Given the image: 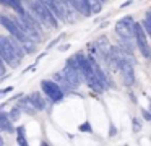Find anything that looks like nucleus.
Instances as JSON below:
<instances>
[{"label": "nucleus", "instance_id": "obj_11", "mask_svg": "<svg viewBox=\"0 0 151 146\" xmlns=\"http://www.w3.org/2000/svg\"><path fill=\"white\" fill-rule=\"evenodd\" d=\"M28 101H29V104L33 106L34 110H42L44 107H46V101H44V97L41 96L39 93H33L28 97Z\"/></svg>", "mask_w": 151, "mask_h": 146}, {"label": "nucleus", "instance_id": "obj_5", "mask_svg": "<svg viewBox=\"0 0 151 146\" xmlns=\"http://www.w3.org/2000/svg\"><path fill=\"white\" fill-rule=\"evenodd\" d=\"M63 80H67V83L70 84V86H80L81 84V81H83V75H81V71H80V68H78V65H76V62H75V58H70L68 62H67V65H65V68H63Z\"/></svg>", "mask_w": 151, "mask_h": 146}, {"label": "nucleus", "instance_id": "obj_17", "mask_svg": "<svg viewBox=\"0 0 151 146\" xmlns=\"http://www.w3.org/2000/svg\"><path fill=\"white\" fill-rule=\"evenodd\" d=\"M80 130H81V132H91V125L86 122V123H83V125H80Z\"/></svg>", "mask_w": 151, "mask_h": 146}, {"label": "nucleus", "instance_id": "obj_8", "mask_svg": "<svg viewBox=\"0 0 151 146\" xmlns=\"http://www.w3.org/2000/svg\"><path fill=\"white\" fill-rule=\"evenodd\" d=\"M133 26H135L133 18H132V16H124V18H120L115 23V32H117L120 37L132 39L133 37Z\"/></svg>", "mask_w": 151, "mask_h": 146}, {"label": "nucleus", "instance_id": "obj_19", "mask_svg": "<svg viewBox=\"0 0 151 146\" xmlns=\"http://www.w3.org/2000/svg\"><path fill=\"white\" fill-rule=\"evenodd\" d=\"M12 89H13L12 86H8V88H4V89H0V96H2V94H7V93H10Z\"/></svg>", "mask_w": 151, "mask_h": 146}, {"label": "nucleus", "instance_id": "obj_21", "mask_svg": "<svg viewBox=\"0 0 151 146\" xmlns=\"http://www.w3.org/2000/svg\"><path fill=\"white\" fill-rule=\"evenodd\" d=\"M0 145H4V140H2V138H0Z\"/></svg>", "mask_w": 151, "mask_h": 146}, {"label": "nucleus", "instance_id": "obj_10", "mask_svg": "<svg viewBox=\"0 0 151 146\" xmlns=\"http://www.w3.org/2000/svg\"><path fill=\"white\" fill-rule=\"evenodd\" d=\"M72 8H75L78 13H81L83 16L91 15V2L89 0H68Z\"/></svg>", "mask_w": 151, "mask_h": 146}, {"label": "nucleus", "instance_id": "obj_20", "mask_svg": "<svg viewBox=\"0 0 151 146\" xmlns=\"http://www.w3.org/2000/svg\"><path fill=\"white\" fill-rule=\"evenodd\" d=\"M143 115H145V119H146V120H150V119H151V115L148 114V110H143Z\"/></svg>", "mask_w": 151, "mask_h": 146}, {"label": "nucleus", "instance_id": "obj_2", "mask_svg": "<svg viewBox=\"0 0 151 146\" xmlns=\"http://www.w3.org/2000/svg\"><path fill=\"white\" fill-rule=\"evenodd\" d=\"M28 3H29V8H31V12L34 13L37 21H41L46 26H50V28H57V26H59V21H57V18L54 16V13L50 12L46 5H42L39 0H36V2H31L29 0Z\"/></svg>", "mask_w": 151, "mask_h": 146}, {"label": "nucleus", "instance_id": "obj_9", "mask_svg": "<svg viewBox=\"0 0 151 146\" xmlns=\"http://www.w3.org/2000/svg\"><path fill=\"white\" fill-rule=\"evenodd\" d=\"M42 5H46L47 8L50 10V12L54 13V16H55L57 19H63L65 18V12H63V6L60 5L59 0H39Z\"/></svg>", "mask_w": 151, "mask_h": 146}, {"label": "nucleus", "instance_id": "obj_18", "mask_svg": "<svg viewBox=\"0 0 151 146\" xmlns=\"http://www.w3.org/2000/svg\"><path fill=\"white\" fill-rule=\"evenodd\" d=\"M5 73H7V68H5V65H4V60L0 58V76H4Z\"/></svg>", "mask_w": 151, "mask_h": 146}, {"label": "nucleus", "instance_id": "obj_4", "mask_svg": "<svg viewBox=\"0 0 151 146\" xmlns=\"http://www.w3.org/2000/svg\"><path fill=\"white\" fill-rule=\"evenodd\" d=\"M0 24L4 26V28L7 29V31L10 32L15 39H18L20 42H24L26 39H29V36L21 29V26L17 23V19H15V18H10V16L0 13Z\"/></svg>", "mask_w": 151, "mask_h": 146}, {"label": "nucleus", "instance_id": "obj_7", "mask_svg": "<svg viewBox=\"0 0 151 146\" xmlns=\"http://www.w3.org/2000/svg\"><path fill=\"white\" fill-rule=\"evenodd\" d=\"M41 88H42L44 94H46V96L49 97L52 102H60V101L63 99V91H62V88H60L57 83H54V81H50V80H42V81H41Z\"/></svg>", "mask_w": 151, "mask_h": 146}, {"label": "nucleus", "instance_id": "obj_3", "mask_svg": "<svg viewBox=\"0 0 151 146\" xmlns=\"http://www.w3.org/2000/svg\"><path fill=\"white\" fill-rule=\"evenodd\" d=\"M0 58L7 62L12 68H17L21 62L18 58V55L15 54L13 47H12L10 37H7V36H0Z\"/></svg>", "mask_w": 151, "mask_h": 146}, {"label": "nucleus", "instance_id": "obj_12", "mask_svg": "<svg viewBox=\"0 0 151 146\" xmlns=\"http://www.w3.org/2000/svg\"><path fill=\"white\" fill-rule=\"evenodd\" d=\"M0 3H2V5H5V6L13 8L18 15L24 13V6H23V3H21V0H0Z\"/></svg>", "mask_w": 151, "mask_h": 146}, {"label": "nucleus", "instance_id": "obj_6", "mask_svg": "<svg viewBox=\"0 0 151 146\" xmlns=\"http://www.w3.org/2000/svg\"><path fill=\"white\" fill-rule=\"evenodd\" d=\"M133 37H135V41H137L138 50L143 54V57L150 58L151 52H150V44H148V34L145 32L143 26L137 21H135V26H133Z\"/></svg>", "mask_w": 151, "mask_h": 146}, {"label": "nucleus", "instance_id": "obj_15", "mask_svg": "<svg viewBox=\"0 0 151 146\" xmlns=\"http://www.w3.org/2000/svg\"><path fill=\"white\" fill-rule=\"evenodd\" d=\"M20 112H21V110L18 109V107L12 109L10 112H8V119H10V120H18V119H20Z\"/></svg>", "mask_w": 151, "mask_h": 146}, {"label": "nucleus", "instance_id": "obj_13", "mask_svg": "<svg viewBox=\"0 0 151 146\" xmlns=\"http://www.w3.org/2000/svg\"><path fill=\"white\" fill-rule=\"evenodd\" d=\"M0 130H5V132H13L12 120L8 119V114L2 112V110H0Z\"/></svg>", "mask_w": 151, "mask_h": 146}, {"label": "nucleus", "instance_id": "obj_14", "mask_svg": "<svg viewBox=\"0 0 151 146\" xmlns=\"http://www.w3.org/2000/svg\"><path fill=\"white\" fill-rule=\"evenodd\" d=\"M17 133H18V138H17L18 145L26 146V145H28V140H26V128H24L23 125L18 127V128H17Z\"/></svg>", "mask_w": 151, "mask_h": 146}, {"label": "nucleus", "instance_id": "obj_1", "mask_svg": "<svg viewBox=\"0 0 151 146\" xmlns=\"http://www.w3.org/2000/svg\"><path fill=\"white\" fill-rule=\"evenodd\" d=\"M73 58H75L76 65H78L80 71H81L83 80H86V84H88V86L91 88L93 91H98V93H101L104 88H102V84L99 83V80L96 78V75H94V71H93V65H91V62H89V58L85 57L83 54H76Z\"/></svg>", "mask_w": 151, "mask_h": 146}, {"label": "nucleus", "instance_id": "obj_16", "mask_svg": "<svg viewBox=\"0 0 151 146\" xmlns=\"http://www.w3.org/2000/svg\"><path fill=\"white\" fill-rule=\"evenodd\" d=\"M143 26H145V32H146V34H151V24H150V12L146 13V16H145Z\"/></svg>", "mask_w": 151, "mask_h": 146}]
</instances>
